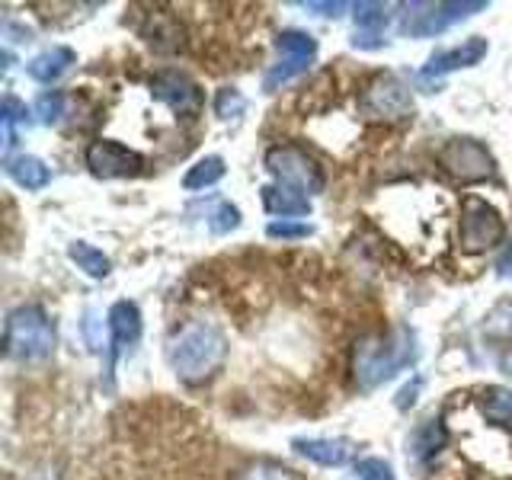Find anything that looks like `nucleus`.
<instances>
[{"mask_svg": "<svg viewBox=\"0 0 512 480\" xmlns=\"http://www.w3.org/2000/svg\"><path fill=\"white\" fill-rule=\"evenodd\" d=\"M304 10H317L320 16H340L343 10H349V4H304Z\"/></svg>", "mask_w": 512, "mask_h": 480, "instance_id": "c756f323", "label": "nucleus"}, {"mask_svg": "<svg viewBox=\"0 0 512 480\" xmlns=\"http://www.w3.org/2000/svg\"><path fill=\"white\" fill-rule=\"evenodd\" d=\"M506 221L487 199L468 196L461 202V247L468 253H484L503 244Z\"/></svg>", "mask_w": 512, "mask_h": 480, "instance_id": "6e6552de", "label": "nucleus"}, {"mask_svg": "<svg viewBox=\"0 0 512 480\" xmlns=\"http://www.w3.org/2000/svg\"><path fill=\"white\" fill-rule=\"evenodd\" d=\"M480 407H484V416L490 423L512 426V391L500 388V384H490L484 391V400H480Z\"/></svg>", "mask_w": 512, "mask_h": 480, "instance_id": "4be33fe9", "label": "nucleus"}, {"mask_svg": "<svg viewBox=\"0 0 512 480\" xmlns=\"http://www.w3.org/2000/svg\"><path fill=\"white\" fill-rule=\"evenodd\" d=\"M487 10L484 0H468V4H404L400 7V20H397V32L410 39H432L442 36L448 26L461 23L464 16Z\"/></svg>", "mask_w": 512, "mask_h": 480, "instance_id": "20e7f679", "label": "nucleus"}, {"mask_svg": "<svg viewBox=\"0 0 512 480\" xmlns=\"http://www.w3.org/2000/svg\"><path fill=\"white\" fill-rule=\"evenodd\" d=\"M7 176L16 183V186H23L29 192H36V189H45L48 180H52V170H48L39 157H32V154H20V157H13L7 160Z\"/></svg>", "mask_w": 512, "mask_h": 480, "instance_id": "6ab92c4d", "label": "nucleus"}, {"mask_svg": "<svg viewBox=\"0 0 512 480\" xmlns=\"http://www.w3.org/2000/svg\"><path fill=\"white\" fill-rule=\"evenodd\" d=\"M151 96L157 103L170 106L176 116H199L202 109V90L183 71H157L151 80Z\"/></svg>", "mask_w": 512, "mask_h": 480, "instance_id": "9b49d317", "label": "nucleus"}, {"mask_svg": "<svg viewBox=\"0 0 512 480\" xmlns=\"http://www.w3.org/2000/svg\"><path fill=\"white\" fill-rule=\"evenodd\" d=\"M106 327H109L112 346H116V349H125V346L138 343V336H141V311H138V304L128 301V298L116 301L109 308V314H106Z\"/></svg>", "mask_w": 512, "mask_h": 480, "instance_id": "2eb2a0df", "label": "nucleus"}, {"mask_svg": "<svg viewBox=\"0 0 512 480\" xmlns=\"http://www.w3.org/2000/svg\"><path fill=\"white\" fill-rule=\"evenodd\" d=\"M314 228L311 224H295V221H272L269 228H266V234L269 237H285V240H295V237H308Z\"/></svg>", "mask_w": 512, "mask_h": 480, "instance_id": "c85d7f7f", "label": "nucleus"}, {"mask_svg": "<svg viewBox=\"0 0 512 480\" xmlns=\"http://www.w3.org/2000/svg\"><path fill=\"white\" fill-rule=\"evenodd\" d=\"M77 61V55L71 52L68 45H55V48H48V52L36 55L29 64H26V74L32 80H39V84H52V80H58L64 71L71 68V64Z\"/></svg>", "mask_w": 512, "mask_h": 480, "instance_id": "a211bd4d", "label": "nucleus"}, {"mask_svg": "<svg viewBox=\"0 0 512 480\" xmlns=\"http://www.w3.org/2000/svg\"><path fill=\"white\" fill-rule=\"evenodd\" d=\"M276 52H279V61L272 64L263 77V90L272 93L279 90L288 80H295L298 74H304L314 64L317 58V39L311 32H301V29H285L276 36Z\"/></svg>", "mask_w": 512, "mask_h": 480, "instance_id": "0eeeda50", "label": "nucleus"}, {"mask_svg": "<svg viewBox=\"0 0 512 480\" xmlns=\"http://www.w3.org/2000/svg\"><path fill=\"white\" fill-rule=\"evenodd\" d=\"M68 256H71V263L80 269V272H87L90 279H106L109 276V256L103 250H96L93 244H87V240H74V244L68 247Z\"/></svg>", "mask_w": 512, "mask_h": 480, "instance_id": "aec40b11", "label": "nucleus"}, {"mask_svg": "<svg viewBox=\"0 0 512 480\" xmlns=\"http://www.w3.org/2000/svg\"><path fill=\"white\" fill-rule=\"evenodd\" d=\"M352 20H356V36L352 45L356 48H381L384 45V29L391 23V13L384 4H356L352 7Z\"/></svg>", "mask_w": 512, "mask_h": 480, "instance_id": "ddd939ff", "label": "nucleus"}, {"mask_svg": "<svg viewBox=\"0 0 512 480\" xmlns=\"http://www.w3.org/2000/svg\"><path fill=\"white\" fill-rule=\"evenodd\" d=\"M224 176V160L218 154H208L202 160H196L186 176H183V189H205V186H215Z\"/></svg>", "mask_w": 512, "mask_h": 480, "instance_id": "412c9836", "label": "nucleus"}, {"mask_svg": "<svg viewBox=\"0 0 512 480\" xmlns=\"http://www.w3.org/2000/svg\"><path fill=\"white\" fill-rule=\"evenodd\" d=\"M87 167L93 176L100 180H119V176H135L144 167V157L125 144L112 141V138H100L87 148Z\"/></svg>", "mask_w": 512, "mask_h": 480, "instance_id": "9d476101", "label": "nucleus"}, {"mask_svg": "<svg viewBox=\"0 0 512 480\" xmlns=\"http://www.w3.org/2000/svg\"><path fill=\"white\" fill-rule=\"evenodd\" d=\"M263 208L269 215H279L282 221H288V218L311 215V199L301 196V192H295V189H288V186L272 183V186H263Z\"/></svg>", "mask_w": 512, "mask_h": 480, "instance_id": "dca6fc26", "label": "nucleus"}, {"mask_svg": "<svg viewBox=\"0 0 512 480\" xmlns=\"http://www.w3.org/2000/svg\"><path fill=\"white\" fill-rule=\"evenodd\" d=\"M266 170L276 176L279 186L295 189L308 199L324 189V170H320L317 160L304 148H298V144H276V148H269Z\"/></svg>", "mask_w": 512, "mask_h": 480, "instance_id": "39448f33", "label": "nucleus"}, {"mask_svg": "<svg viewBox=\"0 0 512 480\" xmlns=\"http://www.w3.org/2000/svg\"><path fill=\"white\" fill-rule=\"evenodd\" d=\"M500 365H503V372H506V375L512 378V349L506 352V356H503V362H500Z\"/></svg>", "mask_w": 512, "mask_h": 480, "instance_id": "7c9ffc66", "label": "nucleus"}, {"mask_svg": "<svg viewBox=\"0 0 512 480\" xmlns=\"http://www.w3.org/2000/svg\"><path fill=\"white\" fill-rule=\"evenodd\" d=\"M237 480H298V477L276 461H256L247 471H240Z\"/></svg>", "mask_w": 512, "mask_h": 480, "instance_id": "393cba45", "label": "nucleus"}, {"mask_svg": "<svg viewBox=\"0 0 512 480\" xmlns=\"http://www.w3.org/2000/svg\"><path fill=\"white\" fill-rule=\"evenodd\" d=\"M212 231L215 234H228V231H234L237 224H240V212H237V205H231V202H218V208L212 212Z\"/></svg>", "mask_w": 512, "mask_h": 480, "instance_id": "bb28decb", "label": "nucleus"}, {"mask_svg": "<svg viewBox=\"0 0 512 480\" xmlns=\"http://www.w3.org/2000/svg\"><path fill=\"white\" fill-rule=\"evenodd\" d=\"M448 445V429L442 420H423L410 432L407 439V455L413 461H429L432 455H439L442 448Z\"/></svg>", "mask_w": 512, "mask_h": 480, "instance_id": "f3484780", "label": "nucleus"}, {"mask_svg": "<svg viewBox=\"0 0 512 480\" xmlns=\"http://www.w3.org/2000/svg\"><path fill=\"white\" fill-rule=\"evenodd\" d=\"M484 330L493 333V336H506V340H509V336H512V304H509V301L500 304V308H493V311H490Z\"/></svg>", "mask_w": 512, "mask_h": 480, "instance_id": "cd10ccee", "label": "nucleus"}, {"mask_svg": "<svg viewBox=\"0 0 512 480\" xmlns=\"http://www.w3.org/2000/svg\"><path fill=\"white\" fill-rule=\"evenodd\" d=\"M359 112L372 122H407L413 119V96L394 74H381L359 96Z\"/></svg>", "mask_w": 512, "mask_h": 480, "instance_id": "423d86ee", "label": "nucleus"}, {"mask_svg": "<svg viewBox=\"0 0 512 480\" xmlns=\"http://www.w3.org/2000/svg\"><path fill=\"white\" fill-rule=\"evenodd\" d=\"M416 359V340L407 327H394L391 333H375L356 343L352 356V372H356L359 388H378L391 381L397 372Z\"/></svg>", "mask_w": 512, "mask_h": 480, "instance_id": "f03ea898", "label": "nucleus"}, {"mask_svg": "<svg viewBox=\"0 0 512 480\" xmlns=\"http://www.w3.org/2000/svg\"><path fill=\"white\" fill-rule=\"evenodd\" d=\"M32 112H36L39 122H45V125L61 122V116H64V93L61 90H45L36 100V106H32Z\"/></svg>", "mask_w": 512, "mask_h": 480, "instance_id": "5701e85b", "label": "nucleus"}, {"mask_svg": "<svg viewBox=\"0 0 512 480\" xmlns=\"http://www.w3.org/2000/svg\"><path fill=\"white\" fill-rule=\"evenodd\" d=\"M292 448L320 468H343L356 455V445L349 439H295Z\"/></svg>", "mask_w": 512, "mask_h": 480, "instance_id": "4468645a", "label": "nucleus"}, {"mask_svg": "<svg viewBox=\"0 0 512 480\" xmlns=\"http://www.w3.org/2000/svg\"><path fill=\"white\" fill-rule=\"evenodd\" d=\"M490 52V45L484 36H471L468 42H461L455 48H445V52H436L429 58V64L420 71L423 80H432V77H445L452 71H461V68H474V64H480V58H484Z\"/></svg>", "mask_w": 512, "mask_h": 480, "instance_id": "f8f14e48", "label": "nucleus"}, {"mask_svg": "<svg viewBox=\"0 0 512 480\" xmlns=\"http://www.w3.org/2000/svg\"><path fill=\"white\" fill-rule=\"evenodd\" d=\"M55 349V324L39 304H20L7 314L4 327V352L16 362H36L52 356Z\"/></svg>", "mask_w": 512, "mask_h": 480, "instance_id": "7ed1b4c3", "label": "nucleus"}, {"mask_svg": "<svg viewBox=\"0 0 512 480\" xmlns=\"http://www.w3.org/2000/svg\"><path fill=\"white\" fill-rule=\"evenodd\" d=\"M439 164L458 183H484L496 173L493 154L477 138H452L439 151Z\"/></svg>", "mask_w": 512, "mask_h": 480, "instance_id": "1a4fd4ad", "label": "nucleus"}, {"mask_svg": "<svg viewBox=\"0 0 512 480\" xmlns=\"http://www.w3.org/2000/svg\"><path fill=\"white\" fill-rule=\"evenodd\" d=\"M247 109V100H244V93L234 90V87H221L215 93V116L218 119H237L240 112Z\"/></svg>", "mask_w": 512, "mask_h": 480, "instance_id": "b1692460", "label": "nucleus"}, {"mask_svg": "<svg viewBox=\"0 0 512 480\" xmlns=\"http://www.w3.org/2000/svg\"><path fill=\"white\" fill-rule=\"evenodd\" d=\"M356 474H359V480H397L394 468H391L388 461H381V458H362V461H356Z\"/></svg>", "mask_w": 512, "mask_h": 480, "instance_id": "a878e982", "label": "nucleus"}, {"mask_svg": "<svg viewBox=\"0 0 512 480\" xmlns=\"http://www.w3.org/2000/svg\"><path fill=\"white\" fill-rule=\"evenodd\" d=\"M224 356H228V340H224V333L218 327L205 324V320L186 324L167 346L170 368L176 372V378H183L189 384L212 378L221 368Z\"/></svg>", "mask_w": 512, "mask_h": 480, "instance_id": "f257e3e1", "label": "nucleus"}]
</instances>
